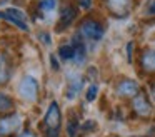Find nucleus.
I'll use <instances>...</instances> for the list:
<instances>
[{
	"label": "nucleus",
	"instance_id": "nucleus-1",
	"mask_svg": "<svg viewBox=\"0 0 155 137\" xmlns=\"http://www.w3.org/2000/svg\"><path fill=\"white\" fill-rule=\"evenodd\" d=\"M60 122H62V114H60V109H58V104L52 102L48 105V110H47L45 119H44L48 137H57V132L60 129Z\"/></svg>",
	"mask_w": 155,
	"mask_h": 137
},
{
	"label": "nucleus",
	"instance_id": "nucleus-2",
	"mask_svg": "<svg viewBox=\"0 0 155 137\" xmlns=\"http://www.w3.org/2000/svg\"><path fill=\"white\" fill-rule=\"evenodd\" d=\"M18 92L20 95L24 97L25 100H35L37 99V94H38V84L34 77L27 75L22 79L20 85H18Z\"/></svg>",
	"mask_w": 155,
	"mask_h": 137
},
{
	"label": "nucleus",
	"instance_id": "nucleus-3",
	"mask_svg": "<svg viewBox=\"0 0 155 137\" xmlns=\"http://www.w3.org/2000/svg\"><path fill=\"white\" fill-rule=\"evenodd\" d=\"M80 32L90 40H100L104 37V27L95 20H85L80 25Z\"/></svg>",
	"mask_w": 155,
	"mask_h": 137
},
{
	"label": "nucleus",
	"instance_id": "nucleus-4",
	"mask_svg": "<svg viewBox=\"0 0 155 137\" xmlns=\"http://www.w3.org/2000/svg\"><path fill=\"white\" fill-rule=\"evenodd\" d=\"M134 110L140 117H150L152 115V105L143 94H138V95L134 97Z\"/></svg>",
	"mask_w": 155,
	"mask_h": 137
},
{
	"label": "nucleus",
	"instance_id": "nucleus-5",
	"mask_svg": "<svg viewBox=\"0 0 155 137\" xmlns=\"http://www.w3.org/2000/svg\"><path fill=\"white\" fill-rule=\"evenodd\" d=\"M75 17H77V9L72 5H65L64 9H62L60 12V23H58V32H62V29L64 27H68L72 22L75 20Z\"/></svg>",
	"mask_w": 155,
	"mask_h": 137
},
{
	"label": "nucleus",
	"instance_id": "nucleus-6",
	"mask_svg": "<svg viewBox=\"0 0 155 137\" xmlns=\"http://www.w3.org/2000/svg\"><path fill=\"white\" fill-rule=\"evenodd\" d=\"M117 92L124 97H135L138 94V84L135 80H122L117 87Z\"/></svg>",
	"mask_w": 155,
	"mask_h": 137
},
{
	"label": "nucleus",
	"instance_id": "nucleus-7",
	"mask_svg": "<svg viewBox=\"0 0 155 137\" xmlns=\"http://www.w3.org/2000/svg\"><path fill=\"white\" fill-rule=\"evenodd\" d=\"M20 125V119L17 115H10L5 119H0V134H12Z\"/></svg>",
	"mask_w": 155,
	"mask_h": 137
},
{
	"label": "nucleus",
	"instance_id": "nucleus-8",
	"mask_svg": "<svg viewBox=\"0 0 155 137\" xmlns=\"http://www.w3.org/2000/svg\"><path fill=\"white\" fill-rule=\"evenodd\" d=\"M105 2L110 12L118 17H124L128 12V0H105Z\"/></svg>",
	"mask_w": 155,
	"mask_h": 137
},
{
	"label": "nucleus",
	"instance_id": "nucleus-9",
	"mask_svg": "<svg viewBox=\"0 0 155 137\" xmlns=\"http://www.w3.org/2000/svg\"><path fill=\"white\" fill-rule=\"evenodd\" d=\"M142 65L145 70L153 72L155 70V50H145L142 55Z\"/></svg>",
	"mask_w": 155,
	"mask_h": 137
},
{
	"label": "nucleus",
	"instance_id": "nucleus-10",
	"mask_svg": "<svg viewBox=\"0 0 155 137\" xmlns=\"http://www.w3.org/2000/svg\"><path fill=\"white\" fill-rule=\"evenodd\" d=\"M58 57L64 60H72L74 57H77V50H75L74 45L67 43V45H62L58 47Z\"/></svg>",
	"mask_w": 155,
	"mask_h": 137
},
{
	"label": "nucleus",
	"instance_id": "nucleus-11",
	"mask_svg": "<svg viewBox=\"0 0 155 137\" xmlns=\"http://www.w3.org/2000/svg\"><path fill=\"white\" fill-rule=\"evenodd\" d=\"M14 100L7 95V94L0 92V114H8L14 110Z\"/></svg>",
	"mask_w": 155,
	"mask_h": 137
},
{
	"label": "nucleus",
	"instance_id": "nucleus-12",
	"mask_svg": "<svg viewBox=\"0 0 155 137\" xmlns=\"http://www.w3.org/2000/svg\"><path fill=\"white\" fill-rule=\"evenodd\" d=\"M10 77V72H8V65L7 60H5L4 55H0V84H5Z\"/></svg>",
	"mask_w": 155,
	"mask_h": 137
},
{
	"label": "nucleus",
	"instance_id": "nucleus-13",
	"mask_svg": "<svg viewBox=\"0 0 155 137\" xmlns=\"http://www.w3.org/2000/svg\"><path fill=\"white\" fill-rule=\"evenodd\" d=\"M0 19H5V20H8V22H10V23H14L15 27H18L20 30H28V25H27V22H22V20H17V19H14V17L7 15L5 12H0Z\"/></svg>",
	"mask_w": 155,
	"mask_h": 137
},
{
	"label": "nucleus",
	"instance_id": "nucleus-14",
	"mask_svg": "<svg viewBox=\"0 0 155 137\" xmlns=\"http://www.w3.org/2000/svg\"><path fill=\"white\" fill-rule=\"evenodd\" d=\"M77 130H78V122L75 117H72L67 124V132H68V137H77Z\"/></svg>",
	"mask_w": 155,
	"mask_h": 137
},
{
	"label": "nucleus",
	"instance_id": "nucleus-15",
	"mask_svg": "<svg viewBox=\"0 0 155 137\" xmlns=\"http://www.w3.org/2000/svg\"><path fill=\"white\" fill-rule=\"evenodd\" d=\"M97 92H98V87L95 85V84H92V85L88 87V90H87V95H85L88 102H92V100H94L95 97H97Z\"/></svg>",
	"mask_w": 155,
	"mask_h": 137
},
{
	"label": "nucleus",
	"instance_id": "nucleus-16",
	"mask_svg": "<svg viewBox=\"0 0 155 137\" xmlns=\"http://www.w3.org/2000/svg\"><path fill=\"white\" fill-rule=\"evenodd\" d=\"M40 9L45 10V12L54 10L55 9V0H42V2H40Z\"/></svg>",
	"mask_w": 155,
	"mask_h": 137
},
{
	"label": "nucleus",
	"instance_id": "nucleus-17",
	"mask_svg": "<svg viewBox=\"0 0 155 137\" xmlns=\"http://www.w3.org/2000/svg\"><path fill=\"white\" fill-rule=\"evenodd\" d=\"M38 39H40V40H44V42H45V45H50V37H48L47 33H40V35H38Z\"/></svg>",
	"mask_w": 155,
	"mask_h": 137
},
{
	"label": "nucleus",
	"instance_id": "nucleus-18",
	"mask_svg": "<svg viewBox=\"0 0 155 137\" xmlns=\"http://www.w3.org/2000/svg\"><path fill=\"white\" fill-rule=\"evenodd\" d=\"M80 5H82V9H90L92 0H80Z\"/></svg>",
	"mask_w": 155,
	"mask_h": 137
},
{
	"label": "nucleus",
	"instance_id": "nucleus-19",
	"mask_svg": "<svg viewBox=\"0 0 155 137\" xmlns=\"http://www.w3.org/2000/svg\"><path fill=\"white\" fill-rule=\"evenodd\" d=\"M50 63H52V67H54L55 70H58V62H57V59H55L54 55H50Z\"/></svg>",
	"mask_w": 155,
	"mask_h": 137
},
{
	"label": "nucleus",
	"instance_id": "nucleus-20",
	"mask_svg": "<svg viewBox=\"0 0 155 137\" xmlns=\"http://www.w3.org/2000/svg\"><path fill=\"white\" fill-rule=\"evenodd\" d=\"M18 137H35V134L30 132V130H25V132H22Z\"/></svg>",
	"mask_w": 155,
	"mask_h": 137
},
{
	"label": "nucleus",
	"instance_id": "nucleus-21",
	"mask_svg": "<svg viewBox=\"0 0 155 137\" xmlns=\"http://www.w3.org/2000/svg\"><path fill=\"white\" fill-rule=\"evenodd\" d=\"M127 52H128V60H132V42L130 43H128V45H127Z\"/></svg>",
	"mask_w": 155,
	"mask_h": 137
},
{
	"label": "nucleus",
	"instance_id": "nucleus-22",
	"mask_svg": "<svg viewBox=\"0 0 155 137\" xmlns=\"http://www.w3.org/2000/svg\"><path fill=\"white\" fill-rule=\"evenodd\" d=\"M92 127H95V122L88 120V122H87V125H84V129H92Z\"/></svg>",
	"mask_w": 155,
	"mask_h": 137
},
{
	"label": "nucleus",
	"instance_id": "nucleus-23",
	"mask_svg": "<svg viewBox=\"0 0 155 137\" xmlns=\"http://www.w3.org/2000/svg\"><path fill=\"white\" fill-rule=\"evenodd\" d=\"M150 13H153V15H155V0L150 3Z\"/></svg>",
	"mask_w": 155,
	"mask_h": 137
}]
</instances>
